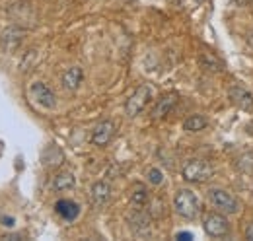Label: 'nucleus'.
<instances>
[{"label": "nucleus", "instance_id": "nucleus-1", "mask_svg": "<svg viewBox=\"0 0 253 241\" xmlns=\"http://www.w3.org/2000/svg\"><path fill=\"white\" fill-rule=\"evenodd\" d=\"M173 208L175 212L185 218V220H195L201 214V201L199 197L189 191V189H179L175 199H173Z\"/></svg>", "mask_w": 253, "mask_h": 241}, {"label": "nucleus", "instance_id": "nucleus-2", "mask_svg": "<svg viewBox=\"0 0 253 241\" xmlns=\"http://www.w3.org/2000/svg\"><path fill=\"white\" fill-rule=\"evenodd\" d=\"M181 175L187 183H207L212 177V167L207 160L193 158V160H187L185 165L181 167Z\"/></svg>", "mask_w": 253, "mask_h": 241}, {"label": "nucleus", "instance_id": "nucleus-3", "mask_svg": "<svg viewBox=\"0 0 253 241\" xmlns=\"http://www.w3.org/2000/svg\"><path fill=\"white\" fill-rule=\"evenodd\" d=\"M152 99V88L148 84H140L136 90L130 93V97L125 103V113L128 117H136L144 111V107L150 103Z\"/></svg>", "mask_w": 253, "mask_h": 241}, {"label": "nucleus", "instance_id": "nucleus-4", "mask_svg": "<svg viewBox=\"0 0 253 241\" xmlns=\"http://www.w3.org/2000/svg\"><path fill=\"white\" fill-rule=\"evenodd\" d=\"M203 228L207 232V236L214 238V240H222V238H228L230 236V222L228 218L220 214V212H211L205 216V222H203Z\"/></svg>", "mask_w": 253, "mask_h": 241}, {"label": "nucleus", "instance_id": "nucleus-5", "mask_svg": "<svg viewBox=\"0 0 253 241\" xmlns=\"http://www.w3.org/2000/svg\"><path fill=\"white\" fill-rule=\"evenodd\" d=\"M209 201H211V204L214 208H218L224 214H238L240 212L238 199L232 193L224 191V189H211L209 191Z\"/></svg>", "mask_w": 253, "mask_h": 241}, {"label": "nucleus", "instance_id": "nucleus-6", "mask_svg": "<svg viewBox=\"0 0 253 241\" xmlns=\"http://www.w3.org/2000/svg\"><path fill=\"white\" fill-rule=\"evenodd\" d=\"M150 224H152V214L146 210L136 208L128 216V226H130L132 234L138 236V238H148L152 234V226Z\"/></svg>", "mask_w": 253, "mask_h": 241}, {"label": "nucleus", "instance_id": "nucleus-7", "mask_svg": "<svg viewBox=\"0 0 253 241\" xmlns=\"http://www.w3.org/2000/svg\"><path fill=\"white\" fill-rule=\"evenodd\" d=\"M115 130H117V128H115V122H113V120H109V119L99 120V122L94 126V130H92L90 140H92L94 146L103 148V146H107V144L113 140Z\"/></svg>", "mask_w": 253, "mask_h": 241}, {"label": "nucleus", "instance_id": "nucleus-8", "mask_svg": "<svg viewBox=\"0 0 253 241\" xmlns=\"http://www.w3.org/2000/svg\"><path fill=\"white\" fill-rule=\"evenodd\" d=\"M228 99H230L238 109H242V111H246V113H252L253 111L252 91L246 90V88L240 86V84H234V86L228 88Z\"/></svg>", "mask_w": 253, "mask_h": 241}, {"label": "nucleus", "instance_id": "nucleus-9", "mask_svg": "<svg viewBox=\"0 0 253 241\" xmlns=\"http://www.w3.org/2000/svg\"><path fill=\"white\" fill-rule=\"evenodd\" d=\"M30 91H32L33 99H35L41 107H45V109H55V107H57V95H55V91L51 90L47 84L35 82V84H32Z\"/></svg>", "mask_w": 253, "mask_h": 241}, {"label": "nucleus", "instance_id": "nucleus-10", "mask_svg": "<svg viewBox=\"0 0 253 241\" xmlns=\"http://www.w3.org/2000/svg\"><path fill=\"white\" fill-rule=\"evenodd\" d=\"M24 35H26V30H24V28H20V26H10V28H6V30L2 31V37H0L2 49H4V51H8V53L16 51V49L22 45Z\"/></svg>", "mask_w": 253, "mask_h": 241}, {"label": "nucleus", "instance_id": "nucleus-11", "mask_svg": "<svg viewBox=\"0 0 253 241\" xmlns=\"http://www.w3.org/2000/svg\"><path fill=\"white\" fill-rule=\"evenodd\" d=\"M111 199V185L107 181H95L90 189V202L94 208H103Z\"/></svg>", "mask_w": 253, "mask_h": 241}, {"label": "nucleus", "instance_id": "nucleus-12", "mask_svg": "<svg viewBox=\"0 0 253 241\" xmlns=\"http://www.w3.org/2000/svg\"><path fill=\"white\" fill-rule=\"evenodd\" d=\"M177 93H166L158 99V103L152 109V119H164L171 113V109L177 105Z\"/></svg>", "mask_w": 253, "mask_h": 241}, {"label": "nucleus", "instance_id": "nucleus-13", "mask_svg": "<svg viewBox=\"0 0 253 241\" xmlns=\"http://www.w3.org/2000/svg\"><path fill=\"white\" fill-rule=\"evenodd\" d=\"M55 210H57V214H59L63 220H66V222H74V220L80 216V206H78L74 201H70V199H61V201H57Z\"/></svg>", "mask_w": 253, "mask_h": 241}, {"label": "nucleus", "instance_id": "nucleus-14", "mask_svg": "<svg viewBox=\"0 0 253 241\" xmlns=\"http://www.w3.org/2000/svg\"><path fill=\"white\" fill-rule=\"evenodd\" d=\"M82 80H84V72H82V68H80V66H72V68H68V70L63 74L61 84H63L64 90L76 91L78 88H80Z\"/></svg>", "mask_w": 253, "mask_h": 241}, {"label": "nucleus", "instance_id": "nucleus-15", "mask_svg": "<svg viewBox=\"0 0 253 241\" xmlns=\"http://www.w3.org/2000/svg\"><path fill=\"white\" fill-rule=\"evenodd\" d=\"M41 161H43L45 167H59V165H63L64 154L59 146L51 144V146H47V148L43 150V154H41Z\"/></svg>", "mask_w": 253, "mask_h": 241}, {"label": "nucleus", "instance_id": "nucleus-16", "mask_svg": "<svg viewBox=\"0 0 253 241\" xmlns=\"http://www.w3.org/2000/svg\"><path fill=\"white\" fill-rule=\"evenodd\" d=\"M74 185H76V177H74L72 171H61V173H57L53 177V189L59 191V193L74 189Z\"/></svg>", "mask_w": 253, "mask_h": 241}, {"label": "nucleus", "instance_id": "nucleus-17", "mask_svg": "<svg viewBox=\"0 0 253 241\" xmlns=\"http://www.w3.org/2000/svg\"><path fill=\"white\" fill-rule=\"evenodd\" d=\"M130 202L136 208H142L148 202V189L142 183H134L132 185V189H130Z\"/></svg>", "mask_w": 253, "mask_h": 241}, {"label": "nucleus", "instance_id": "nucleus-18", "mask_svg": "<svg viewBox=\"0 0 253 241\" xmlns=\"http://www.w3.org/2000/svg\"><path fill=\"white\" fill-rule=\"evenodd\" d=\"M199 64L205 70H209V72H220L222 68H224V62L216 55H212V53H203L199 57Z\"/></svg>", "mask_w": 253, "mask_h": 241}, {"label": "nucleus", "instance_id": "nucleus-19", "mask_svg": "<svg viewBox=\"0 0 253 241\" xmlns=\"http://www.w3.org/2000/svg\"><path fill=\"white\" fill-rule=\"evenodd\" d=\"M207 124H209V120L203 115H189L187 119L183 120V128L187 132H199V130L207 128Z\"/></svg>", "mask_w": 253, "mask_h": 241}, {"label": "nucleus", "instance_id": "nucleus-20", "mask_svg": "<svg viewBox=\"0 0 253 241\" xmlns=\"http://www.w3.org/2000/svg\"><path fill=\"white\" fill-rule=\"evenodd\" d=\"M146 175H148V181H150L152 185H162V183H164V173L160 171L158 167H150Z\"/></svg>", "mask_w": 253, "mask_h": 241}, {"label": "nucleus", "instance_id": "nucleus-21", "mask_svg": "<svg viewBox=\"0 0 253 241\" xmlns=\"http://www.w3.org/2000/svg\"><path fill=\"white\" fill-rule=\"evenodd\" d=\"M175 240L189 241V240H193V234H191V232H179V234H177V236H175Z\"/></svg>", "mask_w": 253, "mask_h": 241}, {"label": "nucleus", "instance_id": "nucleus-22", "mask_svg": "<svg viewBox=\"0 0 253 241\" xmlns=\"http://www.w3.org/2000/svg\"><path fill=\"white\" fill-rule=\"evenodd\" d=\"M246 240L253 241V224H250V226H248V230H246Z\"/></svg>", "mask_w": 253, "mask_h": 241}, {"label": "nucleus", "instance_id": "nucleus-23", "mask_svg": "<svg viewBox=\"0 0 253 241\" xmlns=\"http://www.w3.org/2000/svg\"><path fill=\"white\" fill-rule=\"evenodd\" d=\"M2 222H4V226H14V220L12 218H2Z\"/></svg>", "mask_w": 253, "mask_h": 241}, {"label": "nucleus", "instance_id": "nucleus-24", "mask_svg": "<svg viewBox=\"0 0 253 241\" xmlns=\"http://www.w3.org/2000/svg\"><path fill=\"white\" fill-rule=\"evenodd\" d=\"M4 240H22V236H4Z\"/></svg>", "mask_w": 253, "mask_h": 241}, {"label": "nucleus", "instance_id": "nucleus-25", "mask_svg": "<svg viewBox=\"0 0 253 241\" xmlns=\"http://www.w3.org/2000/svg\"><path fill=\"white\" fill-rule=\"evenodd\" d=\"M197 2H205V0H197Z\"/></svg>", "mask_w": 253, "mask_h": 241}]
</instances>
